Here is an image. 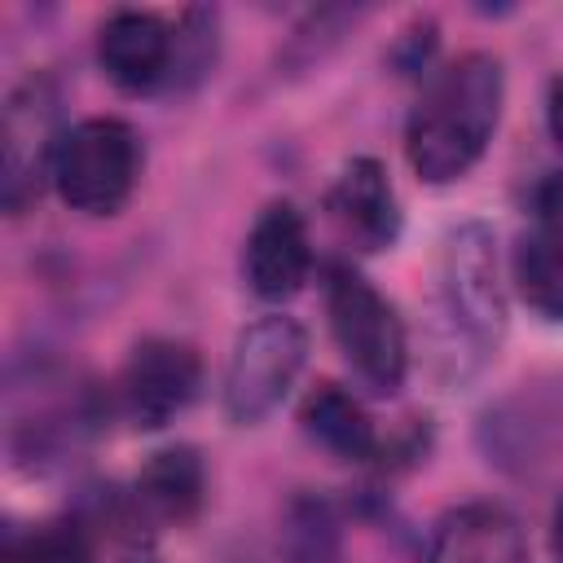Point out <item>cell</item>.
I'll return each mask as SVG.
<instances>
[{"instance_id":"cell-1","label":"cell","mask_w":563,"mask_h":563,"mask_svg":"<svg viewBox=\"0 0 563 563\" xmlns=\"http://www.w3.org/2000/svg\"><path fill=\"white\" fill-rule=\"evenodd\" d=\"M501 97H506V79L493 53H462L457 62H449L409 110L405 123L409 167L431 185H449L466 176L497 132Z\"/></svg>"},{"instance_id":"cell-2","label":"cell","mask_w":563,"mask_h":563,"mask_svg":"<svg viewBox=\"0 0 563 563\" xmlns=\"http://www.w3.org/2000/svg\"><path fill=\"white\" fill-rule=\"evenodd\" d=\"M484 224H457L444 233L440 273H435V308L444 330V352L457 374L479 369L506 330V303L497 282V251Z\"/></svg>"},{"instance_id":"cell-3","label":"cell","mask_w":563,"mask_h":563,"mask_svg":"<svg viewBox=\"0 0 563 563\" xmlns=\"http://www.w3.org/2000/svg\"><path fill=\"white\" fill-rule=\"evenodd\" d=\"M53 189L70 211L114 216L141 176V141L123 119H79L53 154Z\"/></svg>"},{"instance_id":"cell-4","label":"cell","mask_w":563,"mask_h":563,"mask_svg":"<svg viewBox=\"0 0 563 563\" xmlns=\"http://www.w3.org/2000/svg\"><path fill=\"white\" fill-rule=\"evenodd\" d=\"M325 312L339 352L347 365L374 387L378 396L400 391L405 369H409V347H405V325L396 308L352 268H330L325 277Z\"/></svg>"},{"instance_id":"cell-5","label":"cell","mask_w":563,"mask_h":563,"mask_svg":"<svg viewBox=\"0 0 563 563\" xmlns=\"http://www.w3.org/2000/svg\"><path fill=\"white\" fill-rule=\"evenodd\" d=\"M308 356V334L295 317H260L251 321L229 356L224 369V413L238 427L268 418L286 391L295 387Z\"/></svg>"},{"instance_id":"cell-6","label":"cell","mask_w":563,"mask_h":563,"mask_svg":"<svg viewBox=\"0 0 563 563\" xmlns=\"http://www.w3.org/2000/svg\"><path fill=\"white\" fill-rule=\"evenodd\" d=\"M57 141V92L44 75H26L4 101L0 128V185L9 216H22V207L40 194V176L53 172Z\"/></svg>"},{"instance_id":"cell-7","label":"cell","mask_w":563,"mask_h":563,"mask_svg":"<svg viewBox=\"0 0 563 563\" xmlns=\"http://www.w3.org/2000/svg\"><path fill=\"white\" fill-rule=\"evenodd\" d=\"M202 387V356L180 339H145L132 347L123 374H119V409L132 427L158 431L176 413L189 409V400Z\"/></svg>"},{"instance_id":"cell-8","label":"cell","mask_w":563,"mask_h":563,"mask_svg":"<svg viewBox=\"0 0 563 563\" xmlns=\"http://www.w3.org/2000/svg\"><path fill=\"white\" fill-rule=\"evenodd\" d=\"M97 62L123 92H150L172 75L176 35L154 13L119 9L97 35Z\"/></svg>"},{"instance_id":"cell-9","label":"cell","mask_w":563,"mask_h":563,"mask_svg":"<svg viewBox=\"0 0 563 563\" xmlns=\"http://www.w3.org/2000/svg\"><path fill=\"white\" fill-rule=\"evenodd\" d=\"M325 211L334 229L361 251H383L400 233V202L378 158H352L334 176L325 194Z\"/></svg>"},{"instance_id":"cell-10","label":"cell","mask_w":563,"mask_h":563,"mask_svg":"<svg viewBox=\"0 0 563 563\" xmlns=\"http://www.w3.org/2000/svg\"><path fill=\"white\" fill-rule=\"evenodd\" d=\"M312 268L303 216L290 202H273L246 233V282L260 299H290Z\"/></svg>"},{"instance_id":"cell-11","label":"cell","mask_w":563,"mask_h":563,"mask_svg":"<svg viewBox=\"0 0 563 563\" xmlns=\"http://www.w3.org/2000/svg\"><path fill=\"white\" fill-rule=\"evenodd\" d=\"M427 563H528V541L510 510L471 501L440 519L427 545Z\"/></svg>"},{"instance_id":"cell-12","label":"cell","mask_w":563,"mask_h":563,"mask_svg":"<svg viewBox=\"0 0 563 563\" xmlns=\"http://www.w3.org/2000/svg\"><path fill=\"white\" fill-rule=\"evenodd\" d=\"M299 427L312 444H321L334 457H369L374 453V422L365 413V405L343 391L339 383H317L303 405H299Z\"/></svg>"},{"instance_id":"cell-13","label":"cell","mask_w":563,"mask_h":563,"mask_svg":"<svg viewBox=\"0 0 563 563\" xmlns=\"http://www.w3.org/2000/svg\"><path fill=\"white\" fill-rule=\"evenodd\" d=\"M136 501L158 523H189L202 506V462L189 444L154 453L136 475Z\"/></svg>"},{"instance_id":"cell-14","label":"cell","mask_w":563,"mask_h":563,"mask_svg":"<svg viewBox=\"0 0 563 563\" xmlns=\"http://www.w3.org/2000/svg\"><path fill=\"white\" fill-rule=\"evenodd\" d=\"M515 286L519 299L541 321H563V224L523 229L515 242Z\"/></svg>"},{"instance_id":"cell-15","label":"cell","mask_w":563,"mask_h":563,"mask_svg":"<svg viewBox=\"0 0 563 563\" xmlns=\"http://www.w3.org/2000/svg\"><path fill=\"white\" fill-rule=\"evenodd\" d=\"M277 545L286 563H343L339 519L321 497H295L282 515Z\"/></svg>"},{"instance_id":"cell-16","label":"cell","mask_w":563,"mask_h":563,"mask_svg":"<svg viewBox=\"0 0 563 563\" xmlns=\"http://www.w3.org/2000/svg\"><path fill=\"white\" fill-rule=\"evenodd\" d=\"M4 563H92V545L70 519H53L26 532H9Z\"/></svg>"},{"instance_id":"cell-17","label":"cell","mask_w":563,"mask_h":563,"mask_svg":"<svg viewBox=\"0 0 563 563\" xmlns=\"http://www.w3.org/2000/svg\"><path fill=\"white\" fill-rule=\"evenodd\" d=\"M361 18V9H347V4H325L317 13H308L299 26H295V40L286 48V62L295 66H308L312 57H321L325 44H334L339 35H347V26Z\"/></svg>"},{"instance_id":"cell-18","label":"cell","mask_w":563,"mask_h":563,"mask_svg":"<svg viewBox=\"0 0 563 563\" xmlns=\"http://www.w3.org/2000/svg\"><path fill=\"white\" fill-rule=\"evenodd\" d=\"M545 119H550V136L559 141L563 150V75L550 84V106H545Z\"/></svg>"},{"instance_id":"cell-19","label":"cell","mask_w":563,"mask_h":563,"mask_svg":"<svg viewBox=\"0 0 563 563\" xmlns=\"http://www.w3.org/2000/svg\"><path fill=\"white\" fill-rule=\"evenodd\" d=\"M554 554L563 559V497H559V510H554Z\"/></svg>"},{"instance_id":"cell-20","label":"cell","mask_w":563,"mask_h":563,"mask_svg":"<svg viewBox=\"0 0 563 563\" xmlns=\"http://www.w3.org/2000/svg\"><path fill=\"white\" fill-rule=\"evenodd\" d=\"M132 563H154V559H132Z\"/></svg>"}]
</instances>
